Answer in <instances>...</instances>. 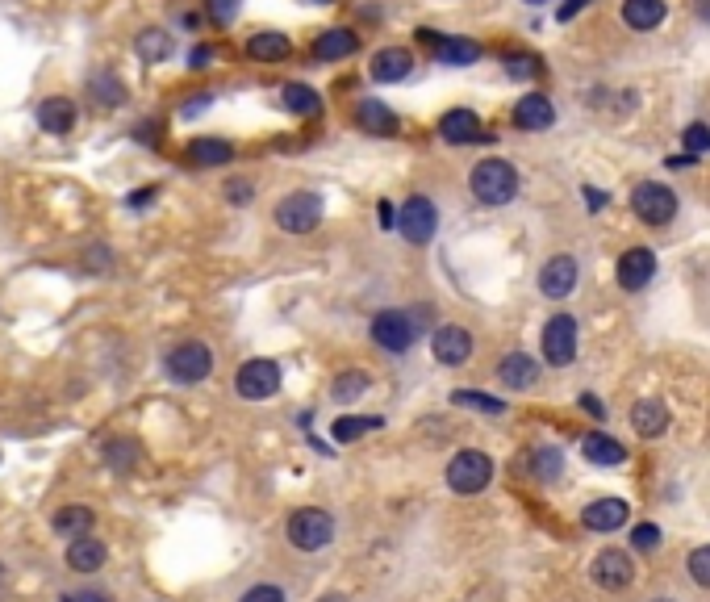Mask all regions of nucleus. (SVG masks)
<instances>
[{"label": "nucleus", "mask_w": 710, "mask_h": 602, "mask_svg": "<svg viewBox=\"0 0 710 602\" xmlns=\"http://www.w3.org/2000/svg\"><path fill=\"white\" fill-rule=\"evenodd\" d=\"M289 51H293V42L280 30H259L247 38V55L255 63H280V59H289Z\"/></svg>", "instance_id": "393cba45"}, {"label": "nucleus", "mask_w": 710, "mask_h": 602, "mask_svg": "<svg viewBox=\"0 0 710 602\" xmlns=\"http://www.w3.org/2000/svg\"><path fill=\"white\" fill-rule=\"evenodd\" d=\"M681 143L690 147V155L710 151V126L706 122H690V126H685V134H681Z\"/></svg>", "instance_id": "79ce46f5"}, {"label": "nucleus", "mask_w": 710, "mask_h": 602, "mask_svg": "<svg viewBox=\"0 0 710 602\" xmlns=\"http://www.w3.org/2000/svg\"><path fill=\"white\" fill-rule=\"evenodd\" d=\"M364 389H368V377L360 373V368H347V373H339V377H335V385H330V393H335V402H355Z\"/></svg>", "instance_id": "e433bc0d"}, {"label": "nucleus", "mask_w": 710, "mask_h": 602, "mask_svg": "<svg viewBox=\"0 0 710 602\" xmlns=\"http://www.w3.org/2000/svg\"><path fill=\"white\" fill-rule=\"evenodd\" d=\"M581 523L589 531H598V536H610V531H619L627 523V502L623 498H598V502H589L585 511H581Z\"/></svg>", "instance_id": "a211bd4d"}, {"label": "nucleus", "mask_w": 710, "mask_h": 602, "mask_svg": "<svg viewBox=\"0 0 710 602\" xmlns=\"http://www.w3.org/2000/svg\"><path fill=\"white\" fill-rule=\"evenodd\" d=\"M581 456L589 460V465H598V469H614V465H623V460H627V448L614 435L594 431V435L581 439Z\"/></svg>", "instance_id": "b1692460"}, {"label": "nucleus", "mask_w": 710, "mask_h": 602, "mask_svg": "<svg viewBox=\"0 0 710 602\" xmlns=\"http://www.w3.org/2000/svg\"><path fill=\"white\" fill-rule=\"evenodd\" d=\"M239 602H284V590L264 582V586H251V590H247Z\"/></svg>", "instance_id": "c03bdc74"}, {"label": "nucleus", "mask_w": 710, "mask_h": 602, "mask_svg": "<svg viewBox=\"0 0 710 602\" xmlns=\"http://www.w3.org/2000/svg\"><path fill=\"white\" fill-rule=\"evenodd\" d=\"M134 51H138V59H142V63H163V59H172L176 42H172V34H168V30L151 26V30H142V34L134 38Z\"/></svg>", "instance_id": "2f4dec72"}, {"label": "nucleus", "mask_w": 710, "mask_h": 602, "mask_svg": "<svg viewBox=\"0 0 710 602\" xmlns=\"http://www.w3.org/2000/svg\"><path fill=\"white\" fill-rule=\"evenodd\" d=\"M322 197L318 193H289L280 205H276V226L289 230V235H310V230L322 222Z\"/></svg>", "instance_id": "6e6552de"}, {"label": "nucleus", "mask_w": 710, "mask_h": 602, "mask_svg": "<svg viewBox=\"0 0 710 602\" xmlns=\"http://www.w3.org/2000/svg\"><path fill=\"white\" fill-rule=\"evenodd\" d=\"M439 138H443V143H452V147L477 143V138H485L481 134V118L472 109H447L439 118Z\"/></svg>", "instance_id": "f3484780"}, {"label": "nucleus", "mask_w": 710, "mask_h": 602, "mask_svg": "<svg viewBox=\"0 0 710 602\" xmlns=\"http://www.w3.org/2000/svg\"><path fill=\"white\" fill-rule=\"evenodd\" d=\"M489 481H493V460L485 452L464 448V452H456L452 460H447V485H452L456 494L472 498V494H481Z\"/></svg>", "instance_id": "20e7f679"}, {"label": "nucleus", "mask_w": 710, "mask_h": 602, "mask_svg": "<svg viewBox=\"0 0 710 602\" xmlns=\"http://www.w3.org/2000/svg\"><path fill=\"white\" fill-rule=\"evenodd\" d=\"M652 602H677V598H652Z\"/></svg>", "instance_id": "bf43d9fd"}, {"label": "nucleus", "mask_w": 710, "mask_h": 602, "mask_svg": "<svg viewBox=\"0 0 710 602\" xmlns=\"http://www.w3.org/2000/svg\"><path fill=\"white\" fill-rule=\"evenodd\" d=\"M581 406H585L589 414H606V410H602V402L594 398V393H585V398H581Z\"/></svg>", "instance_id": "8fccbe9b"}, {"label": "nucleus", "mask_w": 710, "mask_h": 602, "mask_svg": "<svg viewBox=\"0 0 710 602\" xmlns=\"http://www.w3.org/2000/svg\"><path fill=\"white\" fill-rule=\"evenodd\" d=\"M502 67H506L514 80H531V76H539L543 63H539L535 55H527V51H506V55H502Z\"/></svg>", "instance_id": "4c0bfd02"}, {"label": "nucleus", "mask_w": 710, "mask_h": 602, "mask_svg": "<svg viewBox=\"0 0 710 602\" xmlns=\"http://www.w3.org/2000/svg\"><path fill=\"white\" fill-rule=\"evenodd\" d=\"M38 126L46 134H71V126H76V105L67 97H46L38 105Z\"/></svg>", "instance_id": "cd10ccee"}, {"label": "nucleus", "mask_w": 710, "mask_h": 602, "mask_svg": "<svg viewBox=\"0 0 710 602\" xmlns=\"http://www.w3.org/2000/svg\"><path fill=\"white\" fill-rule=\"evenodd\" d=\"M280 381H284V373H280L276 360H247L239 373H234V389H239V398H247V402L272 398V393L280 389Z\"/></svg>", "instance_id": "1a4fd4ad"}, {"label": "nucleus", "mask_w": 710, "mask_h": 602, "mask_svg": "<svg viewBox=\"0 0 710 602\" xmlns=\"http://www.w3.org/2000/svg\"><path fill=\"white\" fill-rule=\"evenodd\" d=\"M623 21L631 30H656L665 21V0H623Z\"/></svg>", "instance_id": "7c9ffc66"}, {"label": "nucleus", "mask_w": 710, "mask_h": 602, "mask_svg": "<svg viewBox=\"0 0 710 602\" xmlns=\"http://www.w3.org/2000/svg\"><path fill=\"white\" fill-rule=\"evenodd\" d=\"M151 197H155V189H138V193H130V210H142V205H151Z\"/></svg>", "instance_id": "de8ad7c7"}, {"label": "nucleus", "mask_w": 710, "mask_h": 602, "mask_svg": "<svg viewBox=\"0 0 710 602\" xmlns=\"http://www.w3.org/2000/svg\"><path fill=\"white\" fill-rule=\"evenodd\" d=\"M468 189L481 205H506V201L518 197V168L510 164V159H493L489 155V159H481V164L472 168Z\"/></svg>", "instance_id": "f257e3e1"}, {"label": "nucleus", "mask_w": 710, "mask_h": 602, "mask_svg": "<svg viewBox=\"0 0 710 602\" xmlns=\"http://www.w3.org/2000/svg\"><path fill=\"white\" fill-rule=\"evenodd\" d=\"M585 5H589V0H564V5H560V13H556V17H560V21H573V17H577V13L585 9Z\"/></svg>", "instance_id": "49530a36"}, {"label": "nucleus", "mask_w": 710, "mask_h": 602, "mask_svg": "<svg viewBox=\"0 0 710 602\" xmlns=\"http://www.w3.org/2000/svg\"><path fill=\"white\" fill-rule=\"evenodd\" d=\"M531 465H535V477H539V481H556L560 469H564V456H560L556 448H539V452L531 456Z\"/></svg>", "instance_id": "58836bf2"}, {"label": "nucleus", "mask_w": 710, "mask_h": 602, "mask_svg": "<svg viewBox=\"0 0 710 602\" xmlns=\"http://www.w3.org/2000/svg\"><path fill=\"white\" fill-rule=\"evenodd\" d=\"M669 168H694V155H669Z\"/></svg>", "instance_id": "3c124183"}, {"label": "nucleus", "mask_w": 710, "mask_h": 602, "mask_svg": "<svg viewBox=\"0 0 710 602\" xmlns=\"http://www.w3.org/2000/svg\"><path fill=\"white\" fill-rule=\"evenodd\" d=\"M280 101H284V109H289L293 118H318V113H322V97H318V88L301 84V80L284 84V88H280Z\"/></svg>", "instance_id": "c85d7f7f"}, {"label": "nucleus", "mask_w": 710, "mask_h": 602, "mask_svg": "<svg viewBox=\"0 0 710 602\" xmlns=\"http://www.w3.org/2000/svg\"><path fill=\"white\" fill-rule=\"evenodd\" d=\"M631 544H635L639 552H656V548H660V527H656V523H639L635 536H631Z\"/></svg>", "instance_id": "37998d69"}, {"label": "nucleus", "mask_w": 710, "mask_h": 602, "mask_svg": "<svg viewBox=\"0 0 710 602\" xmlns=\"http://www.w3.org/2000/svg\"><path fill=\"white\" fill-rule=\"evenodd\" d=\"M452 402L464 406V410H481V414H506V402L489 398V393H481V389H456Z\"/></svg>", "instance_id": "c9c22d12"}, {"label": "nucleus", "mask_w": 710, "mask_h": 602, "mask_svg": "<svg viewBox=\"0 0 710 602\" xmlns=\"http://www.w3.org/2000/svg\"><path fill=\"white\" fill-rule=\"evenodd\" d=\"M355 51H360V34H355L351 26L322 30V34L314 38V59H322V63H339V59H351Z\"/></svg>", "instance_id": "6ab92c4d"}, {"label": "nucleus", "mask_w": 710, "mask_h": 602, "mask_svg": "<svg viewBox=\"0 0 710 602\" xmlns=\"http://www.w3.org/2000/svg\"><path fill=\"white\" fill-rule=\"evenodd\" d=\"M239 9H243V0H205V13H209V21H218V26H230V21L239 17Z\"/></svg>", "instance_id": "a19ab883"}, {"label": "nucleus", "mask_w": 710, "mask_h": 602, "mask_svg": "<svg viewBox=\"0 0 710 602\" xmlns=\"http://www.w3.org/2000/svg\"><path fill=\"white\" fill-rule=\"evenodd\" d=\"M284 536L297 552H322L330 540H335V519L318 506H301V511L289 515V527H284Z\"/></svg>", "instance_id": "f03ea898"}, {"label": "nucleus", "mask_w": 710, "mask_h": 602, "mask_svg": "<svg viewBox=\"0 0 710 602\" xmlns=\"http://www.w3.org/2000/svg\"><path fill=\"white\" fill-rule=\"evenodd\" d=\"M188 159H193L197 168H226L234 159V147L226 138H193V143H188Z\"/></svg>", "instance_id": "c756f323"}, {"label": "nucleus", "mask_w": 710, "mask_h": 602, "mask_svg": "<svg viewBox=\"0 0 710 602\" xmlns=\"http://www.w3.org/2000/svg\"><path fill=\"white\" fill-rule=\"evenodd\" d=\"M138 456H142V448L134 444L130 435H113L109 444H105V465H109L113 473H130V469H138Z\"/></svg>", "instance_id": "f704fd0d"}, {"label": "nucleus", "mask_w": 710, "mask_h": 602, "mask_svg": "<svg viewBox=\"0 0 710 602\" xmlns=\"http://www.w3.org/2000/svg\"><path fill=\"white\" fill-rule=\"evenodd\" d=\"M355 126H360V130H368V134L393 138L401 122H397V113H393L385 101H372V97H364L360 105H355Z\"/></svg>", "instance_id": "4be33fe9"}, {"label": "nucleus", "mask_w": 710, "mask_h": 602, "mask_svg": "<svg viewBox=\"0 0 710 602\" xmlns=\"http://www.w3.org/2000/svg\"><path fill=\"white\" fill-rule=\"evenodd\" d=\"M92 527H97V511H92V506H80V502L59 506V511L51 515V531H55V536H63V540L92 536Z\"/></svg>", "instance_id": "aec40b11"}, {"label": "nucleus", "mask_w": 710, "mask_h": 602, "mask_svg": "<svg viewBox=\"0 0 710 602\" xmlns=\"http://www.w3.org/2000/svg\"><path fill=\"white\" fill-rule=\"evenodd\" d=\"M435 59L443 67H472V63L481 59V46L472 42V38H460V34H443L435 42Z\"/></svg>", "instance_id": "bb28decb"}, {"label": "nucleus", "mask_w": 710, "mask_h": 602, "mask_svg": "<svg viewBox=\"0 0 710 602\" xmlns=\"http://www.w3.org/2000/svg\"><path fill=\"white\" fill-rule=\"evenodd\" d=\"M631 210H635L639 222L665 226V222L677 218V193L660 180H644V184H635V193H631Z\"/></svg>", "instance_id": "0eeeda50"}, {"label": "nucleus", "mask_w": 710, "mask_h": 602, "mask_svg": "<svg viewBox=\"0 0 710 602\" xmlns=\"http://www.w3.org/2000/svg\"><path fill=\"white\" fill-rule=\"evenodd\" d=\"M213 59V51H209V46H197V51H193V59H188V63H193V67H205Z\"/></svg>", "instance_id": "09e8293b"}, {"label": "nucleus", "mask_w": 710, "mask_h": 602, "mask_svg": "<svg viewBox=\"0 0 710 602\" xmlns=\"http://www.w3.org/2000/svg\"><path fill=\"white\" fill-rule=\"evenodd\" d=\"M585 197H589V210H602V205H606V197L598 189H585Z\"/></svg>", "instance_id": "603ef678"}, {"label": "nucleus", "mask_w": 710, "mask_h": 602, "mask_svg": "<svg viewBox=\"0 0 710 602\" xmlns=\"http://www.w3.org/2000/svg\"><path fill=\"white\" fill-rule=\"evenodd\" d=\"M631 427H635L639 435H644V439L665 435V427H669V406H665V402H656V398L635 402V406H631Z\"/></svg>", "instance_id": "a878e982"}, {"label": "nucleus", "mask_w": 710, "mask_h": 602, "mask_svg": "<svg viewBox=\"0 0 710 602\" xmlns=\"http://www.w3.org/2000/svg\"><path fill=\"white\" fill-rule=\"evenodd\" d=\"M431 352H435L439 364L456 368V364H464V360L472 356V335H468L464 327H456V322H447V327H439V331L431 335Z\"/></svg>", "instance_id": "2eb2a0df"}, {"label": "nucleus", "mask_w": 710, "mask_h": 602, "mask_svg": "<svg viewBox=\"0 0 710 602\" xmlns=\"http://www.w3.org/2000/svg\"><path fill=\"white\" fill-rule=\"evenodd\" d=\"M251 193H255V184H251V180H230V184H226V197H230V205H247V201H251Z\"/></svg>", "instance_id": "a18cd8bd"}, {"label": "nucleus", "mask_w": 710, "mask_h": 602, "mask_svg": "<svg viewBox=\"0 0 710 602\" xmlns=\"http://www.w3.org/2000/svg\"><path fill=\"white\" fill-rule=\"evenodd\" d=\"M614 276H619V285L627 293H639V289H648L652 285V276H656V256L648 247H631L619 256V268H614Z\"/></svg>", "instance_id": "f8f14e48"}, {"label": "nucleus", "mask_w": 710, "mask_h": 602, "mask_svg": "<svg viewBox=\"0 0 710 602\" xmlns=\"http://www.w3.org/2000/svg\"><path fill=\"white\" fill-rule=\"evenodd\" d=\"M314 5H335V0H314Z\"/></svg>", "instance_id": "13d9d810"}, {"label": "nucleus", "mask_w": 710, "mask_h": 602, "mask_svg": "<svg viewBox=\"0 0 710 602\" xmlns=\"http://www.w3.org/2000/svg\"><path fill=\"white\" fill-rule=\"evenodd\" d=\"M76 602H113L109 594H101V590H88V594H80Z\"/></svg>", "instance_id": "864d4df0"}, {"label": "nucleus", "mask_w": 710, "mask_h": 602, "mask_svg": "<svg viewBox=\"0 0 710 602\" xmlns=\"http://www.w3.org/2000/svg\"><path fill=\"white\" fill-rule=\"evenodd\" d=\"M573 289H577V260H573V256H552L548 264L539 268V293H543V297L560 301V297H568Z\"/></svg>", "instance_id": "4468645a"}, {"label": "nucleus", "mask_w": 710, "mask_h": 602, "mask_svg": "<svg viewBox=\"0 0 710 602\" xmlns=\"http://www.w3.org/2000/svg\"><path fill=\"white\" fill-rule=\"evenodd\" d=\"M594 586H602V590H627L631 586V577H635V565H631V557L627 552H619V548H602L598 557H594Z\"/></svg>", "instance_id": "9b49d317"}, {"label": "nucleus", "mask_w": 710, "mask_h": 602, "mask_svg": "<svg viewBox=\"0 0 710 602\" xmlns=\"http://www.w3.org/2000/svg\"><path fill=\"white\" fill-rule=\"evenodd\" d=\"M88 97L97 101V105H105V109H113V105H122L126 101V84L117 80L109 67H101V72H92L88 76Z\"/></svg>", "instance_id": "473e14b6"}, {"label": "nucleus", "mask_w": 710, "mask_h": 602, "mask_svg": "<svg viewBox=\"0 0 710 602\" xmlns=\"http://www.w3.org/2000/svg\"><path fill=\"white\" fill-rule=\"evenodd\" d=\"M105 561H109V548L97 536H80V540L67 544V569L71 573H97V569H105Z\"/></svg>", "instance_id": "412c9836"}, {"label": "nucleus", "mask_w": 710, "mask_h": 602, "mask_svg": "<svg viewBox=\"0 0 710 602\" xmlns=\"http://www.w3.org/2000/svg\"><path fill=\"white\" fill-rule=\"evenodd\" d=\"M368 335H372L376 347H385V352L401 356V352H410V347L418 343V322L406 310H381V314L372 318Z\"/></svg>", "instance_id": "39448f33"}, {"label": "nucleus", "mask_w": 710, "mask_h": 602, "mask_svg": "<svg viewBox=\"0 0 710 602\" xmlns=\"http://www.w3.org/2000/svg\"><path fill=\"white\" fill-rule=\"evenodd\" d=\"M381 222H385V226H393V205H389V201L381 205Z\"/></svg>", "instance_id": "6e6d98bb"}, {"label": "nucleus", "mask_w": 710, "mask_h": 602, "mask_svg": "<svg viewBox=\"0 0 710 602\" xmlns=\"http://www.w3.org/2000/svg\"><path fill=\"white\" fill-rule=\"evenodd\" d=\"M376 427H381L376 414H339V419L330 423V435H335V444H355V439L376 431Z\"/></svg>", "instance_id": "72a5a7b5"}, {"label": "nucleus", "mask_w": 710, "mask_h": 602, "mask_svg": "<svg viewBox=\"0 0 710 602\" xmlns=\"http://www.w3.org/2000/svg\"><path fill=\"white\" fill-rule=\"evenodd\" d=\"M397 230H401V239L422 247V243H431L435 239V230H439V210H435V201L431 197H406L401 201V210H397Z\"/></svg>", "instance_id": "423d86ee"}, {"label": "nucleus", "mask_w": 710, "mask_h": 602, "mask_svg": "<svg viewBox=\"0 0 710 602\" xmlns=\"http://www.w3.org/2000/svg\"><path fill=\"white\" fill-rule=\"evenodd\" d=\"M685 569H690L694 586L710 590V544H706V548H694V552H690V561H685Z\"/></svg>", "instance_id": "ea45409f"}, {"label": "nucleus", "mask_w": 710, "mask_h": 602, "mask_svg": "<svg viewBox=\"0 0 710 602\" xmlns=\"http://www.w3.org/2000/svg\"><path fill=\"white\" fill-rule=\"evenodd\" d=\"M5 582H9V573H5V561H0V590H5Z\"/></svg>", "instance_id": "4d7b16f0"}, {"label": "nucleus", "mask_w": 710, "mask_h": 602, "mask_svg": "<svg viewBox=\"0 0 710 602\" xmlns=\"http://www.w3.org/2000/svg\"><path fill=\"white\" fill-rule=\"evenodd\" d=\"M497 377H502L506 389H531L539 381V360L527 352H510L497 360Z\"/></svg>", "instance_id": "5701e85b"}, {"label": "nucleus", "mask_w": 710, "mask_h": 602, "mask_svg": "<svg viewBox=\"0 0 710 602\" xmlns=\"http://www.w3.org/2000/svg\"><path fill=\"white\" fill-rule=\"evenodd\" d=\"M414 72V51H406V46H381V51L372 55L368 63V76L376 84H397V80H406Z\"/></svg>", "instance_id": "ddd939ff"}, {"label": "nucleus", "mask_w": 710, "mask_h": 602, "mask_svg": "<svg viewBox=\"0 0 710 602\" xmlns=\"http://www.w3.org/2000/svg\"><path fill=\"white\" fill-rule=\"evenodd\" d=\"M510 122H514L518 130H531V134H539V130H548V126L556 122V109H552V101L543 97V92H527L523 101H514Z\"/></svg>", "instance_id": "dca6fc26"}, {"label": "nucleus", "mask_w": 710, "mask_h": 602, "mask_svg": "<svg viewBox=\"0 0 710 602\" xmlns=\"http://www.w3.org/2000/svg\"><path fill=\"white\" fill-rule=\"evenodd\" d=\"M543 360L564 368L577 360V322L573 314H552L543 322Z\"/></svg>", "instance_id": "9d476101"}, {"label": "nucleus", "mask_w": 710, "mask_h": 602, "mask_svg": "<svg viewBox=\"0 0 710 602\" xmlns=\"http://www.w3.org/2000/svg\"><path fill=\"white\" fill-rule=\"evenodd\" d=\"M527 5H543V0H527Z\"/></svg>", "instance_id": "052dcab7"}, {"label": "nucleus", "mask_w": 710, "mask_h": 602, "mask_svg": "<svg viewBox=\"0 0 710 602\" xmlns=\"http://www.w3.org/2000/svg\"><path fill=\"white\" fill-rule=\"evenodd\" d=\"M163 368H168V377L176 385H201L213 373V352H209V343H201V339H184V343L172 347L168 356H163Z\"/></svg>", "instance_id": "7ed1b4c3"}, {"label": "nucleus", "mask_w": 710, "mask_h": 602, "mask_svg": "<svg viewBox=\"0 0 710 602\" xmlns=\"http://www.w3.org/2000/svg\"><path fill=\"white\" fill-rule=\"evenodd\" d=\"M694 9H698V17H702V21H706V26H710V0H698V5H694Z\"/></svg>", "instance_id": "5fc2aeb1"}]
</instances>
